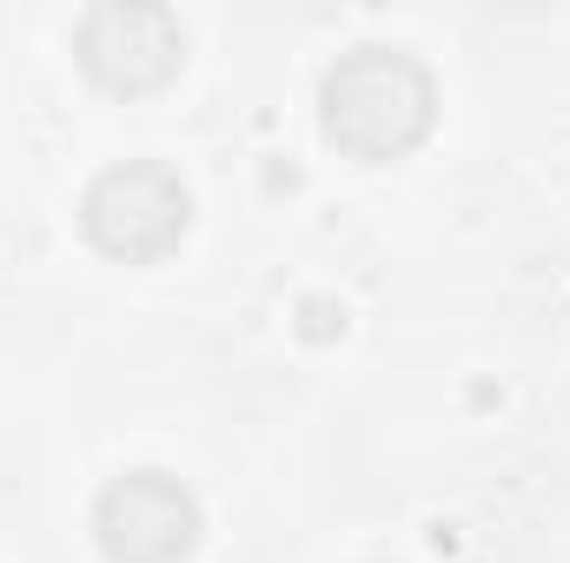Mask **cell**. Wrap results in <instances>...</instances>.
I'll return each instance as SVG.
<instances>
[{
  "label": "cell",
  "instance_id": "cell-1",
  "mask_svg": "<svg viewBox=\"0 0 570 563\" xmlns=\"http://www.w3.org/2000/svg\"><path fill=\"white\" fill-rule=\"evenodd\" d=\"M325 140L345 146L352 159H405L438 120V80L425 73L419 53L405 47H352L338 53V67L325 73Z\"/></svg>",
  "mask_w": 570,
  "mask_h": 563
},
{
  "label": "cell",
  "instance_id": "cell-2",
  "mask_svg": "<svg viewBox=\"0 0 570 563\" xmlns=\"http://www.w3.org/2000/svg\"><path fill=\"white\" fill-rule=\"evenodd\" d=\"M87 239L107 253V259H127V266H153L166 259L179 239H186V219H193V199L179 186L173 166L159 159H127V166H107L94 186H87Z\"/></svg>",
  "mask_w": 570,
  "mask_h": 563
},
{
  "label": "cell",
  "instance_id": "cell-3",
  "mask_svg": "<svg viewBox=\"0 0 570 563\" xmlns=\"http://www.w3.org/2000/svg\"><path fill=\"white\" fill-rule=\"evenodd\" d=\"M80 60L114 93H153L186 60V27L159 0H100L80 13Z\"/></svg>",
  "mask_w": 570,
  "mask_h": 563
},
{
  "label": "cell",
  "instance_id": "cell-4",
  "mask_svg": "<svg viewBox=\"0 0 570 563\" xmlns=\"http://www.w3.org/2000/svg\"><path fill=\"white\" fill-rule=\"evenodd\" d=\"M94 531L114 563H179L199 544V504L166 471H127L100 491Z\"/></svg>",
  "mask_w": 570,
  "mask_h": 563
}]
</instances>
